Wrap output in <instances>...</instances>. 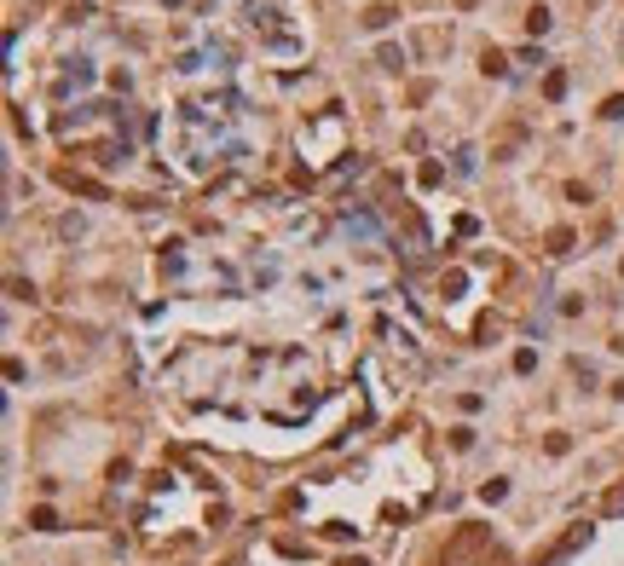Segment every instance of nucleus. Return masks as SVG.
Listing matches in <instances>:
<instances>
[{
    "label": "nucleus",
    "instance_id": "1",
    "mask_svg": "<svg viewBox=\"0 0 624 566\" xmlns=\"http://www.w3.org/2000/svg\"><path fill=\"white\" fill-rule=\"evenodd\" d=\"M480 64H485V75H509V58H503L497 47H485V58H480Z\"/></svg>",
    "mask_w": 624,
    "mask_h": 566
},
{
    "label": "nucleus",
    "instance_id": "2",
    "mask_svg": "<svg viewBox=\"0 0 624 566\" xmlns=\"http://www.w3.org/2000/svg\"><path fill=\"white\" fill-rule=\"evenodd\" d=\"M29 526H35V532H53V526H58V514H53V508H35V514H29Z\"/></svg>",
    "mask_w": 624,
    "mask_h": 566
},
{
    "label": "nucleus",
    "instance_id": "3",
    "mask_svg": "<svg viewBox=\"0 0 624 566\" xmlns=\"http://www.w3.org/2000/svg\"><path fill=\"white\" fill-rule=\"evenodd\" d=\"M526 29H532V35H544V29H549V12H544V6H532V12H526Z\"/></svg>",
    "mask_w": 624,
    "mask_h": 566
}]
</instances>
